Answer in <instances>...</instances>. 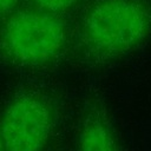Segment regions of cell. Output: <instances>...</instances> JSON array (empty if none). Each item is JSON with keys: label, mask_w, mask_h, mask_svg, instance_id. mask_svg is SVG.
I'll use <instances>...</instances> for the list:
<instances>
[{"label": "cell", "mask_w": 151, "mask_h": 151, "mask_svg": "<svg viewBox=\"0 0 151 151\" xmlns=\"http://www.w3.org/2000/svg\"><path fill=\"white\" fill-rule=\"evenodd\" d=\"M81 0H32L34 7L55 14H60L73 8Z\"/></svg>", "instance_id": "obj_5"}, {"label": "cell", "mask_w": 151, "mask_h": 151, "mask_svg": "<svg viewBox=\"0 0 151 151\" xmlns=\"http://www.w3.org/2000/svg\"><path fill=\"white\" fill-rule=\"evenodd\" d=\"M78 151H120L109 116L99 104H91L83 114Z\"/></svg>", "instance_id": "obj_4"}, {"label": "cell", "mask_w": 151, "mask_h": 151, "mask_svg": "<svg viewBox=\"0 0 151 151\" xmlns=\"http://www.w3.org/2000/svg\"><path fill=\"white\" fill-rule=\"evenodd\" d=\"M19 0H0V18H6L17 7Z\"/></svg>", "instance_id": "obj_6"}, {"label": "cell", "mask_w": 151, "mask_h": 151, "mask_svg": "<svg viewBox=\"0 0 151 151\" xmlns=\"http://www.w3.org/2000/svg\"><path fill=\"white\" fill-rule=\"evenodd\" d=\"M151 27L146 7L137 0H98L84 14L80 41L87 55L106 60L140 44Z\"/></svg>", "instance_id": "obj_1"}, {"label": "cell", "mask_w": 151, "mask_h": 151, "mask_svg": "<svg viewBox=\"0 0 151 151\" xmlns=\"http://www.w3.org/2000/svg\"><path fill=\"white\" fill-rule=\"evenodd\" d=\"M67 42L68 28L60 15L37 7L12 12L0 27V54L22 67L53 63Z\"/></svg>", "instance_id": "obj_2"}, {"label": "cell", "mask_w": 151, "mask_h": 151, "mask_svg": "<svg viewBox=\"0 0 151 151\" xmlns=\"http://www.w3.org/2000/svg\"><path fill=\"white\" fill-rule=\"evenodd\" d=\"M54 126L51 101L38 91L14 96L0 118L5 151H44Z\"/></svg>", "instance_id": "obj_3"}, {"label": "cell", "mask_w": 151, "mask_h": 151, "mask_svg": "<svg viewBox=\"0 0 151 151\" xmlns=\"http://www.w3.org/2000/svg\"><path fill=\"white\" fill-rule=\"evenodd\" d=\"M0 151H5V147H4V143H2L1 134H0Z\"/></svg>", "instance_id": "obj_7"}]
</instances>
